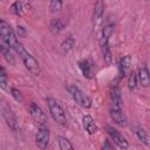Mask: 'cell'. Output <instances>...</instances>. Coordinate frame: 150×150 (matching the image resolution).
I'll return each mask as SVG.
<instances>
[{"mask_svg":"<svg viewBox=\"0 0 150 150\" xmlns=\"http://www.w3.org/2000/svg\"><path fill=\"white\" fill-rule=\"evenodd\" d=\"M114 33V23H107L104 25L102 29V35L100 39V47H103L105 45H109V39Z\"/></svg>","mask_w":150,"mask_h":150,"instance_id":"13","label":"cell"},{"mask_svg":"<svg viewBox=\"0 0 150 150\" xmlns=\"http://www.w3.org/2000/svg\"><path fill=\"white\" fill-rule=\"evenodd\" d=\"M0 87L1 88H7V75L6 70L0 66Z\"/></svg>","mask_w":150,"mask_h":150,"instance_id":"25","label":"cell"},{"mask_svg":"<svg viewBox=\"0 0 150 150\" xmlns=\"http://www.w3.org/2000/svg\"><path fill=\"white\" fill-rule=\"evenodd\" d=\"M137 75V81L141 83L142 87L146 88L150 83V77H149V70L146 68V66H142L139 69H138V74Z\"/></svg>","mask_w":150,"mask_h":150,"instance_id":"16","label":"cell"},{"mask_svg":"<svg viewBox=\"0 0 150 150\" xmlns=\"http://www.w3.org/2000/svg\"><path fill=\"white\" fill-rule=\"evenodd\" d=\"M110 117L114 121V123H116L120 127H127V124H128L127 116L123 114L122 109H111L110 108Z\"/></svg>","mask_w":150,"mask_h":150,"instance_id":"11","label":"cell"},{"mask_svg":"<svg viewBox=\"0 0 150 150\" xmlns=\"http://www.w3.org/2000/svg\"><path fill=\"white\" fill-rule=\"evenodd\" d=\"M101 49H102L103 61H104L107 64H110V63H111V60H112V56H111V50H110L109 45H105V46L101 47Z\"/></svg>","mask_w":150,"mask_h":150,"instance_id":"23","label":"cell"},{"mask_svg":"<svg viewBox=\"0 0 150 150\" xmlns=\"http://www.w3.org/2000/svg\"><path fill=\"white\" fill-rule=\"evenodd\" d=\"M103 13H104V2L96 1L94 5V11H93V21L98 22L101 18L103 16Z\"/></svg>","mask_w":150,"mask_h":150,"instance_id":"17","label":"cell"},{"mask_svg":"<svg viewBox=\"0 0 150 150\" xmlns=\"http://www.w3.org/2000/svg\"><path fill=\"white\" fill-rule=\"evenodd\" d=\"M0 39L5 43H7L11 48H14L16 46V43L20 42L18 39V35L15 34L13 28L6 22L0 23Z\"/></svg>","mask_w":150,"mask_h":150,"instance_id":"4","label":"cell"},{"mask_svg":"<svg viewBox=\"0 0 150 150\" xmlns=\"http://www.w3.org/2000/svg\"><path fill=\"white\" fill-rule=\"evenodd\" d=\"M35 143L40 150H46L49 143V129L46 124H42L39 127L36 137H35Z\"/></svg>","mask_w":150,"mask_h":150,"instance_id":"5","label":"cell"},{"mask_svg":"<svg viewBox=\"0 0 150 150\" xmlns=\"http://www.w3.org/2000/svg\"><path fill=\"white\" fill-rule=\"evenodd\" d=\"M22 6H23V4H22L21 1H15V2H13V4L11 5L9 11H11L13 14H15V15H20L21 12H22V9H23Z\"/></svg>","mask_w":150,"mask_h":150,"instance_id":"24","label":"cell"},{"mask_svg":"<svg viewBox=\"0 0 150 150\" xmlns=\"http://www.w3.org/2000/svg\"><path fill=\"white\" fill-rule=\"evenodd\" d=\"M18 35H19V38L20 36H25L26 35V28L23 27V26H21V25H18Z\"/></svg>","mask_w":150,"mask_h":150,"instance_id":"28","label":"cell"},{"mask_svg":"<svg viewBox=\"0 0 150 150\" xmlns=\"http://www.w3.org/2000/svg\"><path fill=\"white\" fill-rule=\"evenodd\" d=\"M77 64H79V68H80L82 75H83L86 79L91 80V79L94 77V66H93V63H91L90 60H88V59H82V60L79 61Z\"/></svg>","mask_w":150,"mask_h":150,"instance_id":"9","label":"cell"},{"mask_svg":"<svg viewBox=\"0 0 150 150\" xmlns=\"http://www.w3.org/2000/svg\"><path fill=\"white\" fill-rule=\"evenodd\" d=\"M61 7H62V1H60V0H52V1L49 2V8H50L53 12L61 9Z\"/></svg>","mask_w":150,"mask_h":150,"instance_id":"26","label":"cell"},{"mask_svg":"<svg viewBox=\"0 0 150 150\" xmlns=\"http://www.w3.org/2000/svg\"><path fill=\"white\" fill-rule=\"evenodd\" d=\"M28 110H29V115L30 117L39 124V125H42V124H46V114L43 112L42 108L35 103V102H32L28 107Z\"/></svg>","mask_w":150,"mask_h":150,"instance_id":"7","label":"cell"},{"mask_svg":"<svg viewBox=\"0 0 150 150\" xmlns=\"http://www.w3.org/2000/svg\"><path fill=\"white\" fill-rule=\"evenodd\" d=\"M47 104H48V109H49V112L53 120L60 125H66L67 124L66 112L62 109V107L57 103V101L54 100L53 97H47Z\"/></svg>","mask_w":150,"mask_h":150,"instance_id":"2","label":"cell"},{"mask_svg":"<svg viewBox=\"0 0 150 150\" xmlns=\"http://www.w3.org/2000/svg\"><path fill=\"white\" fill-rule=\"evenodd\" d=\"M101 150H114V148H112L111 143L105 139L104 143H103V145H102V149H101Z\"/></svg>","mask_w":150,"mask_h":150,"instance_id":"29","label":"cell"},{"mask_svg":"<svg viewBox=\"0 0 150 150\" xmlns=\"http://www.w3.org/2000/svg\"><path fill=\"white\" fill-rule=\"evenodd\" d=\"M0 54L4 56V59L7 62H9L13 66L15 64V59H14L12 52H11V47L7 43H5L4 41H1V40H0Z\"/></svg>","mask_w":150,"mask_h":150,"instance_id":"15","label":"cell"},{"mask_svg":"<svg viewBox=\"0 0 150 150\" xmlns=\"http://www.w3.org/2000/svg\"><path fill=\"white\" fill-rule=\"evenodd\" d=\"M138 81H137V75L135 71H130L129 74V79H128V88L130 91H135L137 88Z\"/></svg>","mask_w":150,"mask_h":150,"instance_id":"22","label":"cell"},{"mask_svg":"<svg viewBox=\"0 0 150 150\" xmlns=\"http://www.w3.org/2000/svg\"><path fill=\"white\" fill-rule=\"evenodd\" d=\"M107 131H108L109 136L111 137L112 142H114L118 148H121L122 150H125V149L129 148V143H128L127 138H125L117 129L112 128L111 125H107Z\"/></svg>","mask_w":150,"mask_h":150,"instance_id":"6","label":"cell"},{"mask_svg":"<svg viewBox=\"0 0 150 150\" xmlns=\"http://www.w3.org/2000/svg\"><path fill=\"white\" fill-rule=\"evenodd\" d=\"M11 94H12V96L14 97V100L15 101H22V95H21V93H20V90H18L16 88H11Z\"/></svg>","mask_w":150,"mask_h":150,"instance_id":"27","label":"cell"},{"mask_svg":"<svg viewBox=\"0 0 150 150\" xmlns=\"http://www.w3.org/2000/svg\"><path fill=\"white\" fill-rule=\"evenodd\" d=\"M2 114H4V117H5V120H6L7 124H8V127H9L13 131L18 132V131L20 130V127H19V124H18V121H16L15 115L13 114L12 109H11L7 104L4 105V108H2Z\"/></svg>","mask_w":150,"mask_h":150,"instance_id":"8","label":"cell"},{"mask_svg":"<svg viewBox=\"0 0 150 150\" xmlns=\"http://www.w3.org/2000/svg\"><path fill=\"white\" fill-rule=\"evenodd\" d=\"M13 49L16 52V54L19 55V57L21 59V61L23 62L25 67L28 69V71H29L32 75L39 76V75L41 74V68H40L39 62H38L36 59L22 46L21 42H18L16 46H15Z\"/></svg>","mask_w":150,"mask_h":150,"instance_id":"1","label":"cell"},{"mask_svg":"<svg viewBox=\"0 0 150 150\" xmlns=\"http://www.w3.org/2000/svg\"><path fill=\"white\" fill-rule=\"evenodd\" d=\"M110 96H111V109H122L123 98H122L121 89L118 87H112L110 91Z\"/></svg>","mask_w":150,"mask_h":150,"instance_id":"10","label":"cell"},{"mask_svg":"<svg viewBox=\"0 0 150 150\" xmlns=\"http://www.w3.org/2000/svg\"><path fill=\"white\" fill-rule=\"evenodd\" d=\"M134 130H135V134H136V136H137V138L144 144V145H149V142H148V134H146V131L144 130V128L143 127H141V125H135L134 127Z\"/></svg>","mask_w":150,"mask_h":150,"instance_id":"19","label":"cell"},{"mask_svg":"<svg viewBox=\"0 0 150 150\" xmlns=\"http://www.w3.org/2000/svg\"><path fill=\"white\" fill-rule=\"evenodd\" d=\"M74 45H75V40H74V38H73V36H68V38H66V39L62 41L61 46H60L61 52H62L63 54L69 53V52L73 49Z\"/></svg>","mask_w":150,"mask_h":150,"instance_id":"20","label":"cell"},{"mask_svg":"<svg viewBox=\"0 0 150 150\" xmlns=\"http://www.w3.org/2000/svg\"><path fill=\"white\" fill-rule=\"evenodd\" d=\"M57 144L60 150H75L70 141L63 136H57Z\"/></svg>","mask_w":150,"mask_h":150,"instance_id":"21","label":"cell"},{"mask_svg":"<svg viewBox=\"0 0 150 150\" xmlns=\"http://www.w3.org/2000/svg\"><path fill=\"white\" fill-rule=\"evenodd\" d=\"M2 22H5V21H4V20H2L1 18H0V23H2Z\"/></svg>","mask_w":150,"mask_h":150,"instance_id":"30","label":"cell"},{"mask_svg":"<svg viewBox=\"0 0 150 150\" xmlns=\"http://www.w3.org/2000/svg\"><path fill=\"white\" fill-rule=\"evenodd\" d=\"M64 27V22L62 19L60 18H54L50 20L49 22V30L53 33V34H56V33H60Z\"/></svg>","mask_w":150,"mask_h":150,"instance_id":"18","label":"cell"},{"mask_svg":"<svg viewBox=\"0 0 150 150\" xmlns=\"http://www.w3.org/2000/svg\"><path fill=\"white\" fill-rule=\"evenodd\" d=\"M131 68V57L129 55H125L120 59L118 61V70H120V76L123 77Z\"/></svg>","mask_w":150,"mask_h":150,"instance_id":"14","label":"cell"},{"mask_svg":"<svg viewBox=\"0 0 150 150\" xmlns=\"http://www.w3.org/2000/svg\"><path fill=\"white\" fill-rule=\"evenodd\" d=\"M67 90L69 91L70 96L73 97V100L82 108H90L91 107V100L76 86V84H68Z\"/></svg>","mask_w":150,"mask_h":150,"instance_id":"3","label":"cell"},{"mask_svg":"<svg viewBox=\"0 0 150 150\" xmlns=\"http://www.w3.org/2000/svg\"><path fill=\"white\" fill-rule=\"evenodd\" d=\"M82 124H83L84 130H86L89 135H94V134L98 130V128H97V125H96L94 118H93L90 115H84V116L82 117Z\"/></svg>","mask_w":150,"mask_h":150,"instance_id":"12","label":"cell"}]
</instances>
